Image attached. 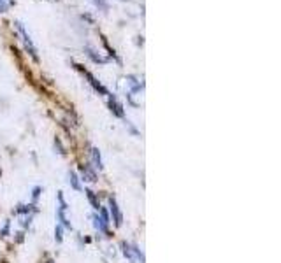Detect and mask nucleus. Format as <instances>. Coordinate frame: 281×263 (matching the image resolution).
Masks as SVG:
<instances>
[{"mask_svg":"<svg viewBox=\"0 0 281 263\" xmlns=\"http://www.w3.org/2000/svg\"><path fill=\"white\" fill-rule=\"evenodd\" d=\"M48 263H53V261H51V260H49V261H48Z\"/></svg>","mask_w":281,"mask_h":263,"instance_id":"obj_20","label":"nucleus"},{"mask_svg":"<svg viewBox=\"0 0 281 263\" xmlns=\"http://www.w3.org/2000/svg\"><path fill=\"white\" fill-rule=\"evenodd\" d=\"M39 195H41V188L35 186V188H34V193H32V200H34V204H35V202H37Z\"/></svg>","mask_w":281,"mask_h":263,"instance_id":"obj_17","label":"nucleus"},{"mask_svg":"<svg viewBox=\"0 0 281 263\" xmlns=\"http://www.w3.org/2000/svg\"><path fill=\"white\" fill-rule=\"evenodd\" d=\"M109 212H111L115 225H116V226H122V223H123V214H122V211H120L118 204H116V200H115L113 197L109 198Z\"/></svg>","mask_w":281,"mask_h":263,"instance_id":"obj_4","label":"nucleus"},{"mask_svg":"<svg viewBox=\"0 0 281 263\" xmlns=\"http://www.w3.org/2000/svg\"><path fill=\"white\" fill-rule=\"evenodd\" d=\"M74 67H76V69L79 70V72H83V74H84V77H86V79H88V83L91 84V88H93L95 91H99V93H101V95H108V90H106V88L102 86V84L99 83V81L95 79V77L91 76V74L88 72V70H84L83 67H81V65H77V63H76V65H74Z\"/></svg>","mask_w":281,"mask_h":263,"instance_id":"obj_3","label":"nucleus"},{"mask_svg":"<svg viewBox=\"0 0 281 263\" xmlns=\"http://www.w3.org/2000/svg\"><path fill=\"white\" fill-rule=\"evenodd\" d=\"M84 193H86L88 202H90V204H91V207H93V209H97V211H99V209H101V202H99L97 195H95L91 190H86V191H84Z\"/></svg>","mask_w":281,"mask_h":263,"instance_id":"obj_9","label":"nucleus"},{"mask_svg":"<svg viewBox=\"0 0 281 263\" xmlns=\"http://www.w3.org/2000/svg\"><path fill=\"white\" fill-rule=\"evenodd\" d=\"M93 4H95V6H97L99 9H101V11H104V13H106V11L109 9V4L106 2V0H93Z\"/></svg>","mask_w":281,"mask_h":263,"instance_id":"obj_15","label":"nucleus"},{"mask_svg":"<svg viewBox=\"0 0 281 263\" xmlns=\"http://www.w3.org/2000/svg\"><path fill=\"white\" fill-rule=\"evenodd\" d=\"M67 177H69V184H70V186H72L76 191H79L81 190V184H79V177L76 176V172H72V170H70V172L67 174Z\"/></svg>","mask_w":281,"mask_h":263,"instance_id":"obj_10","label":"nucleus"},{"mask_svg":"<svg viewBox=\"0 0 281 263\" xmlns=\"http://www.w3.org/2000/svg\"><path fill=\"white\" fill-rule=\"evenodd\" d=\"M104 46H106V49H108V51H109V55H111L113 58H115V60H118V62H120V58H118V56H116L115 49H111V46L108 44V41H106V39H104Z\"/></svg>","mask_w":281,"mask_h":263,"instance_id":"obj_16","label":"nucleus"},{"mask_svg":"<svg viewBox=\"0 0 281 263\" xmlns=\"http://www.w3.org/2000/svg\"><path fill=\"white\" fill-rule=\"evenodd\" d=\"M99 212H101V219H102V221H104V225H106V226H109V223H111V219H109V212H108V209L101 207V209H99Z\"/></svg>","mask_w":281,"mask_h":263,"instance_id":"obj_13","label":"nucleus"},{"mask_svg":"<svg viewBox=\"0 0 281 263\" xmlns=\"http://www.w3.org/2000/svg\"><path fill=\"white\" fill-rule=\"evenodd\" d=\"M122 247H123V254H125V256L129 258L130 261H134V263H144V254L141 253V249L137 246H132V244H127V242H122Z\"/></svg>","mask_w":281,"mask_h":263,"instance_id":"obj_2","label":"nucleus"},{"mask_svg":"<svg viewBox=\"0 0 281 263\" xmlns=\"http://www.w3.org/2000/svg\"><path fill=\"white\" fill-rule=\"evenodd\" d=\"M90 155H91V162H93L95 169L102 170V158H101V153H99V149L97 148H91Z\"/></svg>","mask_w":281,"mask_h":263,"instance_id":"obj_7","label":"nucleus"},{"mask_svg":"<svg viewBox=\"0 0 281 263\" xmlns=\"http://www.w3.org/2000/svg\"><path fill=\"white\" fill-rule=\"evenodd\" d=\"M16 27H18V32L21 34V37H23V42H25V48H27V51L30 53V56L34 58V62H39V55H37V49H35L34 42H32L30 35H28V32L25 30V27L20 23V21H16Z\"/></svg>","mask_w":281,"mask_h":263,"instance_id":"obj_1","label":"nucleus"},{"mask_svg":"<svg viewBox=\"0 0 281 263\" xmlns=\"http://www.w3.org/2000/svg\"><path fill=\"white\" fill-rule=\"evenodd\" d=\"M7 7H9V4H7L6 0H0V13H6Z\"/></svg>","mask_w":281,"mask_h":263,"instance_id":"obj_19","label":"nucleus"},{"mask_svg":"<svg viewBox=\"0 0 281 263\" xmlns=\"http://www.w3.org/2000/svg\"><path fill=\"white\" fill-rule=\"evenodd\" d=\"M55 146L58 148V153H60V155H65V151H63V146H62V142H60V139H56V141H55Z\"/></svg>","mask_w":281,"mask_h":263,"instance_id":"obj_18","label":"nucleus"},{"mask_svg":"<svg viewBox=\"0 0 281 263\" xmlns=\"http://www.w3.org/2000/svg\"><path fill=\"white\" fill-rule=\"evenodd\" d=\"M9 2H14V0H9Z\"/></svg>","mask_w":281,"mask_h":263,"instance_id":"obj_21","label":"nucleus"},{"mask_svg":"<svg viewBox=\"0 0 281 263\" xmlns=\"http://www.w3.org/2000/svg\"><path fill=\"white\" fill-rule=\"evenodd\" d=\"M129 84L132 86V93H137V91L142 88V83H139L134 76H129Z\"/></svg>","mask_w":281,"mask_h":263,"instance_id":"obj_12","label":"nucleus"},{"mask_svg":"<svg viewBox=\"0 0 281 263\" xmlns=\"http://www.w3.org/2000/svg\"><path fill=\"white\" fill-rule=\"evenodd\" d=\"M55 240L58 244L63 240V226L62 225H56V228H55Z\"/></svg>","mask_w":281,"mask_h":263,"instance_id":"obj_14","label":"nucleus"},{"mask_svg":"<svg viewBox=\"0 0 281 263\" xmlns=\"http://www.w3.org/2000/svg\"><path fill=\"white\" fill-rule=\"evenodd\" d=\"M84 51H86V55L90 56L91 62H95V63H106V62H108V60L102 58L101 55H97V51H93L91 48H84Z\"/></svg>","mask_w":281,"mask_h":263,"instance_id":"obj_8","label":"nucleus"},{"mask_svg":"<svg viewBox=\"0 0 281 263\" xmlns=\"http://www.w3.org/2000/svg\"><path fill=\"white\" fill-rule=\"evenodd\" d=\"M79 172H81V177H83L84 181H90V183H95V181H97V174L90 169V165H81Z\"/></svg>","mask_w":281,"mask_h":263,"instance_id":"obj_6","label":"nucleus"},{"mask_svg":"<svg viewBox=\"0 0 281 263\" xmlns=\"http://www.w3.org/2000/svg\"><path fill=\"white\" fill-rule=\"evenodd\" d=\"M108 95H109V93H108ZM108 105H109V109H111V112L116 116V118H125V111H123V105L120 104L118 100H116L115 95H109Z\"/></svg>","mask_w":281,"mask_h":263,"instance_id":"obj_5","label":"nucleus"},{"mask_svg":"<svg viewBox=\"0 0 281 263\" xmlns=\"http://www.w3.org/2000/svg\"><path fill=\"white\" fill-rule=\"evenodd\" d=\"M93 226H95V230H99V232H108V226L104 225V221H102L97 214L93 216Z\"/></svg>","mask_w":281,"mask_h":263,"instance_id":"obj_11","label":"nucleus"}]
</instances>
